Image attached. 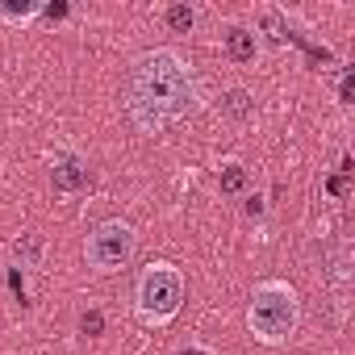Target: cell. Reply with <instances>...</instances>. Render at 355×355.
Returning <instances> with one entry per match:
<instances>
[{
    "label": "cell",
    "instance_id": "obj_6",
    "mask_svg": "<svg viewBox=\"0 0 355 355\" xmlns=\"http://www.w3.org/2000/svg\"><path fill=\"white\" fill-rule=\"evenodd\" d=\"M222 42H226V55H230L234 63H251V59L259 55L255 34H251V30H243V26H230V30L222 34Z\"/></svg>",
    "mask_w": 355,
    "mask_h": 355
},
{
    "label": "cell",
    "instance_id": "obj_16",
    "mask_svg": "<svg viewBox=\"0 0 355 355\" xmlns=\"http://www.w3.org/2000/svg\"><path fill=\"white\" fill-rule=\"evenodd\" d=\"M338 101L351 105V71H343V84H338Z\"/></svg>",
    "mask_w": 355,
    "mask_h": 355
},
{
    "label": "cell",
    "instance_id": "obj_17",
    "mask_svg": "<svg viewBox=\"0 0 355 355\" xmlns=\"http://www.w3.org/2000/svg\"><path fill=\"white\" fill-rule=\"evenodd\" d=\"M175 355H214V351H205V347H184V351H175Z\"/></svg>",
    "mask_w": 355,
    "mask_h": 355
},
{
    "label": "cell",
    "instance_id": "obj_13",
    "mask_svg": "<svg viewBox=\"0 0 355 355\" xmlns=\"http://www.w3.org/2000/svg\"><path fill=\"white\" fill-rule=\"evenodd\" d=\"M80 330H84L88 338H96V334L105 330V313H101V309H84V318H80Z\"/></svg>",
    "mask_w": 355,
    "mask_h": 355
},
{
    "label": "cell",
    "instance_id": "obj_2",
    "mask_svg": "<svg viewBox=\"0 0 355 355\" xmlns=\"http://www.w3.org/2000/svg\"><path fill=\"white\" fill-rule=\"evenodd\" d=\"M297 322H301V297L288 280H263L255 284L251 293V305H247V326L259 343L268 347H280L297 334Z\"/></svg>",
    "mask_w": 355,
    "mask_h": 355
},
{
    "label": "cell",
    "instance_id": "obj_10",
    "mask_svg": "<svg viewBox=\"0 0 355 355\" xmlns=\"http://www.w3.org/2000/svg\"><path fill=\"white\" fill-rule=\"evenodd\" d=\"M247 180H251V175H247V167H243V163H226V167H222V175H218V184H222V193H226V197H239V193L247 189Z\"/></svg>",
    "mask_w": 355,
    "mask_h": 355
},
{
    "label": "cell",
    "instance_id": "obj_7",
    "mask_svg": "<svg viewBox=\"0 0 355 355\" xmlns=\"http://www.w3.org/2000/svg\"><path fill=\"white\" fill-rule=\"evenodd\" d=\"M259 26H263V34H268L272 42H297V38H301V34L293 30V21H288L280 9H263V13H259Z\"/></svg>",
    "mask_w": 355,
    "mask_h": 355
},
{
    "label": "cell",
    "instance_id": "obj_1",
    "mask_svg": "<svg viewBox=\"0 0 355 355\" xmlns=\"http://www.w3.org/2000/svg\"><path fill=\"white\" fill-rule=\"evenodd\" d=\"M197 109H201V88L180 55L167 46L138 55L125 84V113L142 134H163L167 125L184 121Z\"/></svg>",
    "mask_w": 355,
    "mask_h": 355
},
{
    "label": "cell",
    "instance_id": "obj_12",
    "mask_svg": "<svg viewBox=\"0 0 355 355\" xmlns=\"http://www.w3.org/2000/svg\"><path fill=\"white\" fill-rule=\"evenodd\" d=\"M167 26H171L175 34H189V30L197 26V13H193L189 5H171V9H167Z\"/></svg>",
    "mask_w": 355,
    "mask_h": 355
},
{
    "label": "cell",
    "instance_id": "obj_8",
    "mask_svg": "<svg viewBox=\"0 0 355 355\" xmlns=\"http://www.w3.org/2000/svg\"><path fill=\"white\" fill-rule=\"evenodd\" d=\"M42 251H46L42 234H21V239L13 243V259H17V268H38V263H42Z\"/></svg>",
    "mask_w": 355,
    "mask_h": 355
},
{
    "label": "cell",
    "instance_id": "obj_4",
    "mask_svg": "<svg viewBox=\"0 0 355 355\" xmlns=\"http://www.w3.org/2000/svg\"><path fill=\"white\" fill-rule=\"evenodd\" d=\"M134 251H138V230H134L130 222H121V218L96 222V226L88 230V239H84V259H88V268L101 272V276H113V272L130 268Z\"/></svg>",
    "mask_w": 355,
    "mask_h": 355
},
{
    "label": "cell",
    "instance_id": "obj_3",
    "mask_svg": "<svg viewBox=\"0 0 355 355\" xmlns=\"http://www.w3.org/2000/svg\"><path fill=\"white\" fill-rule=\"evenodd\" d=\"M184 305V272L167 263V259H155L142 268L138 284H134V309L146 326H167Z\"/></svg>",
    "mask_w": 355,
    "mask_h": 355
},
{
    "label": "cell",
    "instance_id": "obj_11",
    "mask_svg": "<svg viewBox=\"0 0 355 355\" xmlns=\"http://www.w3.org/2000/svg\"><path fill=\"white\" fill-rule=\"evenodd\" d=\"M42 5H34V0H21V5H0V21H9V26H21L30 17H38Z\"/></svg>",
    "mask_w": 355,
    "mask_h": 355
},
{
    "label": "cell",
    "instance_id": "obj_15",
    "mask_svg": "<svg viewBox=\"0 0 355 355\" xmlns=\"http://www.w3.org/2000/svg\"><path fill=\"white\" fill-rule=\"evenodd\" d=\"M67 13H71V9L63 5V0H55V5H42V17H46V21H63Z\"/></svg>",
    "mask_w": 355,
    "mask_h": 355
},
{
    "label": "cell",
    "instance_id": "obj_5",
    "mask_svg": "<svg viewBox=\"0 0 355 355\" xmlns=\"http://www.w3.org/2000/svg\"><path fill=\"white\" fill-rule=\"evenodd\" d=\"M51 184H55V193L71 197V193H84V189L92 184V171H88L84 159H76V155H59L55 167H51Z\"/></svg>",
    "mask_w": 355,
    "mask_h": 355
},
{
    "label": "cell",
    "instance_id": "obj_9",
    "mask_svg": "<svg viewBox=\"0 0 355 355\" xmlns=\"http://www.w3.org/2000/svg\"><path fill=\"white\" fill-rule=\"evenodd\" d=\"M222 113H226L230 121H247V117L255 113V101H251V92H247V88H230V92L222 96Z\"/></svg>",
    "mask_w": 355,
    "mask_h": 355
},
{
    "label": "cell",
    "instance_id": "obj_14",
    "mask_svg": "<svg viewBox=\"0 0 355 355\" xmlns=\"http://www.w3.org/2000/svg\"><path fill=\"white\" fill-rule=\"evenodd\" d=\"M9 288H13V297L26 305L30 297H26V280H21V268H9Z\"/></svg>",
    "mask_w": 355,
    "mask_h": 355
}]
</instances>
